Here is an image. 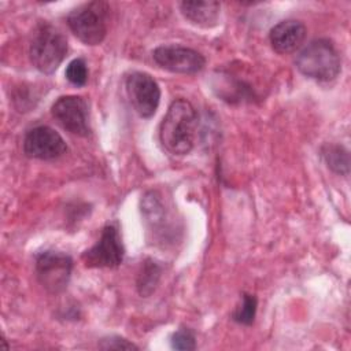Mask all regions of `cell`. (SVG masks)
<instances>
[{"mask_svg":"<svg viewBox=\"0 0 351 351\" xmlns=\"http://www.w3.org/2000/svg\"><path fill=\"white\" fill-rule=\"evenodd\" d=\"M197 115L185 99L174 100L159 126V138L166 151L173 155H186L195 145Z\"/></svg>","mask_w":351,"mask_h":351,"instance_id":"6da1fadb","label":"cell"},{"mask_svg":"<svg viewBox=\"0 0 351 351\" xmlns=\"http://www.w3.org/2000/svg\"><path fill=\"white\" fill-rule=\"evenodd\" d=\"M67 49L64 34L49 22H41L34 29L29 56L40 73L52 74L66 58Z\"/></svg>","mask_w":351,"mask_h":351,"instance_id":"7a4b0ae2","label":"cell"},{"mask_svg":"<svg viewBox=\"0 0 351 351\" xmlns=\"http://www.w3.org/2000/svg\"><path fill=\"white\" fill-rule=\"evenodd\" d=\"M298 70L317 81L335 80L341 69L340 55L330 40L318 38L308 43L296 56Z\"/></svg>","mask_w":351,"mask_h":351,"instance_id":"3957f363","label":"cell"},{"mask_svg":"<svg viewBox=\"0 0 351 351\" xmlns=\"http://www.w3.org/2000/svg\"><path fill=\"white\" fill-rule=\"evenodd\" d=\"M108 5L104 1H90L78 5L67 15L73 34L86 45H99L107 34Z\"/></svg>","mask_w":351,"mask_h":351,"instance_id":"277c9868","label":"cell"},{"mask_svg":"<svg viewBox=\"0 0 351 351\" xmlns=\"http://www.w3.org/2000/svg\"><path fill=\"white\" fill-rule=\"evenodd\" d=\"M73 270V259L60 251H43L36 255V276L49 292L59 293L67 288Z\"/></svg>","mask_w":351,"mask_h":351,"instance_id":"5b68a950","label":"cell"},{"mask_svg":"<svg viewBox=\"0 0 351 351\" xmlns=\"http://www.w3.org/2000/svg\"><path fill=\"white\" fill-rule=\"evenodd\" d=\"M125 247L117 225L108 223L103 228L100 239L93 247L82 254V261L86 267H107L112 269L122 263Z\"/></svg>","mask_w":351,"mask_h":351,"instance_id":"8992f818","label":"cell"},{"mask_svg":"<svg viewBox=\"0 0 351 351\" xmlns=\"http://www.w3.org/2000/svg\"><path fill=\"white\" fill-rule=\"evenodd\" d=\"M125 88L133 110L141 118H151L160 101V88L148 73L133 71L125 78Z\"/></svg>","mask_w":351,"mask_h":351,"instance_id":"52a82bcc","label":"cell"},{"mask_svg":"<svg viewBox=\"0 0 351 351\" xmlns=\"http://www.w3.org/2000/svg\"><path fill=\"white\" fill-rule=\"evenodd\" d=\"M52 117L67 132L85 137L90 133L89 107L82 96H60L51 107Z\"/></svg>","mask_w":351,"mask_h":351,"instance_id":"ba28073f","label":"cell"},{"mask_svg":"<svg viewBox=\"0 0 351 351\" xmlns=\"http://www.w3.org/2000/svg\"><path fill=\"white\" fill-rule=\"evenodd\" d=\"M67 151L63 137L49 126H36L26 132L23 138V152L26 156L40 160L60 158Z\"/></svg>","mask_w":351,"mask_h":351,"instance_id":"9c48e42d","label":"cell"},{"mask_svg":"<svg viewBox=\"0 0 351 351\" xmlns=\"http://www.w3.org/2000/svg\"><path fill=\"white\" fill-rule=\"evenodd\" d=\"M152 58L162 69L177 74H196L206 63L200 52L181 45H160L154 49Z\"/></svg>","mask_w":351,"mask_h":351,"instance_id":"30bf717a","label":"cell"},{"mask_svg":"<svg viewBox=\"0 0 351 351\" xmlns=\"http://www.w3.org/2000/svg\"><path fill=\"white\" fill-rule=\"evenodd\" d=\"M141 214L148 232L160 243L170 241L169 211L158 191H148L141 199Z\"/></svg>","mask_w":351,"mask_h":351,"instance_id":"8fae6325","label":"cell"},{"mask_svg":"<svg viewBox=\"0 0 351 351\" xmlns=\"http://www.w3.org/2000/svg\"><path fill=\"white\" fill-rule=\"evenodd\" d=\"M307 30L300 21L287 19L271 27L269 40L271 48L281 55L295 52L303 44Z\"/></svg>","mask_w":351,"mask_h":351,"instance_id":"7c38bea8","label":"cell"},{"mask_svg":"<svg viewBox=\"0 0 351 351\" xmlns=\"http://www.w3.org/2000/svg\"><path fill=\"white\" fill-rule=\"evenodd\" d=\"M181 14L193 25L200 27H213L218 23L221 4L214 0L207 1H182Z\"/></svg>","mask_w":351,"mask_h":351,"instance_id":"4fadbf2b","label":"cell"},{"mask_svg":"<svg viewBox=\"0 0 351 351\" xmlns=\"http://www.w3.org/2000/svg\"><path fill=\"white\" fill-rule=\"evenodd\" d=\"M322 159L325 160L326 166L337 173V174H348L350 170V159H348V151L339 144H325L321 148Z\"/></svg>","mask_w":351,"mask_h":351,"instance_id":"5bb4252c","label":"cell"},{"mask_svg":"<svg viewBox=\"0 0 351 351\" xmlns=\"http://www.w3.org/2000/svg\"><path fill=\"white\" fill-rule=\"evenodd\" d=\"M160 273H162V267L154 261V259H145L143 266H141V271L137 276V291L141 296L147 298L149 296L160 278Z\"/></svg>","mask_w":351,"mask_h":351,"instance_id":"9a60e30c","label":"cell"},{"mask_svg":"<svg viewBox=\"0 0 351 351\" xmlns=\"http://www.w3.org/2000/svg\"><path fill=\"white\" fill-rule=\"evenodd\" d=\"M258 300L254 295L243 293L241 303L232 313V319L241 325H251L256 315Z\"/></svg>","mask_w":351,"mask_h":351,"instance_id":"2e32d148","label":"cell"},{"mask_svg":"<svg viewBox=\"0 0 351 351\" xmlns=\"http://www.w3.org/2000/svg\"><path fill=\"white\" fill-rule=\"evenodd\" d=\"M66 78L75 86H84L88 81V67L84 59H73L66 67Z\"/></svg>","mask_w":351,"mask_h":351,"instance_id":"e0dca14e","label":"cell"},{"mask_svg":"<svg viewBox=\"0 0 351 351\" xmlns=\"http://www.w3.org/2000/svg\"><path fill=\"white\" fill-rule=\"evenodd\" d=\"M171 348L180 351H191L196 348L195 333L189 328H180L176 330L170 339Z\"/></svg>","mask_w":351,"mask_h":351,"instance_id":"ac0fdd59","label":"cell"},{"mask_svg":"<svg viewBox=\"0 0 351 351\" xmlns=\"http://www.w3.org/2000/svg\"><path fill=\"white\" fill-rule=\"evenodd\" d=\"M97 347L101 350H137L138 347L132 341L121 337V336H108L100 339Z\"/></svg>","mask_w":351,"mask_h":351,"instance_id":"d6986e66","label":"cell"}]
</instances>
